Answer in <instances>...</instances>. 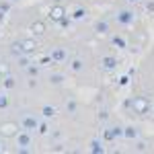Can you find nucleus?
Instances as JSON below:
<instances>
[{"label":"nucleus","instance_id":"nucleus-8","mask_svg":"<svg viewBox=\"0 0 154 154\" xmlns=\"http://www.w3.org/2000/svg\"><path fill=\"white\" fill-rule=\"evenodd\" d=\"M117 136H123V130H121V128H109V130H105V134H103V140H105V142H111V140H115Z\"/></svg>","mask_w":154,"mask_h":154},{"label":"nucleus","instance_id":"nucleus-17","mask_svg":"<svg viewBox=\"0 0 154 154\" xmlns=\"http://www.w3.org/2000/svg\"><path fill=\"white\" fill-rule=\"evenodd\" d=\"M49 80H51L54 84H62L64 76H62V74H51V76H49Z\"/></svg>","mask_w":154,"mask_h":154},{"label":"nucleus","instance_id":"nucleus-20","mask_svg":"<svg viewBox=\"0 0 154 154\" xmlns=\"http://www.w3.org/2000/svg\"><path fill=\"white\" fill-rule=\"evenodd\" d=\"M29 74H37V68H35V66H29Z\"/></svg>","mask_w":154,"mask_h":154},{"label":"nucleus","instance_id":"nucleus-11","mask_svg":"<svg viewBox=\"0 0 154 154\" xmlns=\"http://www.w3.org/2000/svg\"><path fill=\"white\" fill-rule=\"evenodd\" d=\"M64 58H66V51H64L62 48H56L54 51H51V60H54V62H62Z\"/></svg>","mask_w":154,"mask_h":154},{"label":"nucleus","instance_id":"nucleus-7","mask_svg":"<svg viewBox=\"0 0 154 154\" xmlns=\"http://www.w3.org/2000/svg\"><path fill=\"white\" fill-rule=\"evenodd\" d=\"M17 144H19L21 148H27V146H31V131H27V130L19 131V134H17Z\"/></svg>","mask_w":154,"mask_h":154},{"label":"nucleus","instance_id":"nucleus-4","mask_svg":"<svg viewBox=\"0 0 154 154\" xmlns=\"http://www.w3.org/2000/svg\"><path fill=\"white\" fill-rule=\"evenodd\" d=\"M134 113H138V115H144L148 109H150V103L144 99V97H134Z\"/></svg>","mask_w":154,"mask_h":154},{"label":"nucleus","instance_id":"nucleus-1","mask_svg":"<svg viewBox=\"0 0 154 154\" xmlns=\"http://www.w3.org/2000/svg\"><path fill=\"white\" fill-rule=\"evenodd\" d=\"M115 21H117L119 25H123V27H128V25H131L136 21V14H134V11H130V8H119L117 14H115Z\"/></svg>","mask_w":154,"mask_h":154},{"label":"nucleus","instance_id":"nucleus-10","mask_svg":"<svg viewBox=\"0 0 154 154\" xmlns=\"http://www.w3.org/2000/svg\"><path fill=\"white\" fill-rule=\"evenodd\" d=\"M111 43H113L115 48H119V49H125V48H128V41H125L121 35H113V37H111Z\"/></svg>","mask_w":154,"mask_h":154},{"label":"nucleus","instance_id":"nucleus-6","mask_svg":"<svg viewBox=\"0 0 154 154\" xmlns=\"http://www.w3.org/2000/svg\"><path fill=\"white\" fill-rule=\"evenodd\" d=\"M101 68L107 70V72L115 70V68H117V58H113V56H103V58H101Z\"/></svg>","mask_w":154,"mask_h":154},{"label":"nucleus","instance_id":"nucleus-14","mask_svg":"<svg viewBox=\"0 0 154 154\" xmlns=\"http://www.w3.org/2000/svg\"><path fill=\"white\" fill-rule=\"evenodd\" d=\"M41 113H43V117H51V115L56 113V109L49 107V105H43V107H41Z\"/></svg>","mask_w":154,"mask_h":154},{"label":"nucleus","instance_id":"nucleus-13","mask_svg":"<svg viewBox=\"0 0 154 154\" xmlns=\"http://www.w3.org/2000/svg\"><path fill=\"white\" fill-rule=\"evenodd\" d=\"M97 33H109V23L107 21H99V23L95 25Z\"/></svg>","mask_w":154,"mask_h":154},{"label":"nucleus","instance_id":"nucleus-18","mask_svg":"<svg viewBox=\"0 0 154 154\" xmlns=\"http://www.w3.org/2000/svg\"><path fill=\"white\" fill-rule=\"evenodd\" d=\"M91 146H93V148H91L93 152H103V146H101V144H99V142H93V144H91Z\"/></svg>","mask_w":154,"mask_h":154},{"label":"nucleus","instance_id":"nucleus-3","mask_svg":"<svg viewBox=\"0 0 154 154\" xmlns=\"http://www.w3.org/2000/svg\"><path fill=\"white\" fill-rule=\"evenodd\" d=\"M49 19H51L54 23H62V21L66 19V8H64L62 4H54V6L49 8Z\"/></svg>","mask_w":154,"mask_h":154},{"label":"nucleus","instance_id":"nucleus-15","mask_svg":"<svg viewBox=\"0 0 154 154\" xmlns=\"http://www.w3.org/2000/svg\"><path fill=\"white\" fill-rule=\"evenodd\" d=\"M70 68L74 72H80V70H82V62H80V60H72V66H70Z\"/></svg>","mask_w":154,"mask_h":154},{"label":"nucleus","instance_id":"nucleus-21","mask_svg":"<svg viewBox=\"0 0 154 154\" xmlns=\"http://www.w3.org/2000/svg\"><path fill=\"white\" fill-rule=\"evenodd\" d=\"M128 2H138V0H128Z\"/></svg>","mask_w":154,"mask_h":154},{"label":"nucleus","instance_id":"nucleus-9","mask_svg":"<svg viewBox=\"0 0 154 154\" xmlns=\"http://www.w3.org/2000/svg\"><path fill=\"white\" fill-rule=\"evenodd\" d=\"M29 29H31L33 35H43V33H45V23H43V21H35V23H31Z\"/></svg>","mask_w":154,"mask_h":154},{"label":"nucleus","instance_id":"nucleus-5","mask_svg":"<svg viewBox=\"0 0 154 154\" xmlns=\"http://www.w3.org/2000/svg\"><path fill=\"white\" fill-rule=\"evenodd\" d=\"M19 51L21 54H31V51H35V48H37V41L35 39H23V41H19Z\"/></svg>","mask_w":154,"mask_h":154},{"label":"nucleus","instance_id":"nucleus-16","mask_svg":"<svg viewBox=\"0 0 154 154\" xmlns=\"http://www.w3.org/2000/svg\"><path fill=\"white\" fill-rule=\"evenodd\" d=\"M6 107H8V97L0 93V109H6Z\"/></svg>","mask_w":154,"mask_h":154},{"label":"nucleus","instance_id":"nucleus-2","mask_svg":"<svg viewBox=\"0 0 154 154\" xmlns=\"http://www.w3.org/2000/svg\"><path fill=\"white\" fill-rule=\"evenodd\" d=\"M39 128V119L35 115H31V113H27L21 117V130H27V131H35Z\"/></svg>","mask_w":154,"mask_h":154},{"label":"nucleus","instance_id":"nucleus-22","mask_svg":"<svg viewBox=\"0 0 154 154\" xmlns=\"http://www.w3.org/2000/svg\"><path fill=\"white\" fill-rule=\"evenodd\" d=\"M11 2H17V0H11Z\"/></svg>","mask_w":154,"mask_h":154},{"label":"nucleus","instance_id":"nucleus-19","mask_svg":"<svg viewBox=\"0 0 154 154\" xmlns=\"http://www.w3.org/2000/svg\"><path fill=\"white\" fill-rule=\"evenodd\" d=\"M48 131V125L45 123H39V134H45Z\"/></svg>","mask_w":154,"mask_h":154},{"label":"nucleus","instance_id":"nucleus-12","mask_svg":"<svg viewBox=\"0 0 154 154\" xmlns=\"http://www.w3.org/2000/svg\"><path fill=\"white\" fill-rule=\"evenodd\" d=\"M136 136H138V128H125V130H123V138H125V140H134V138H136Z\"/></svg>","mask_w":154,"mask_h":154}]
</instances>
